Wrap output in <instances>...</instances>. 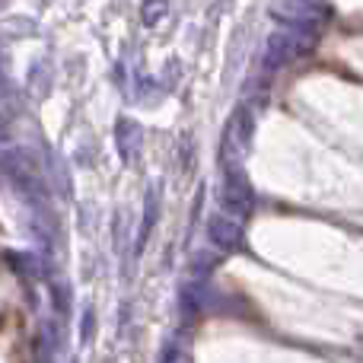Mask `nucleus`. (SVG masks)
<instances>
[]
</instances>
